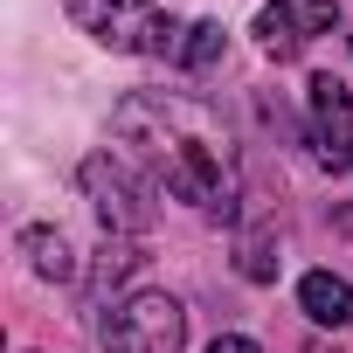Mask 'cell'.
<instances>
[{
  "label": "cell",
  "instance_id": "6da1fadb",
  "mask_svg": "<svg viewBox=\"0 0 353 353\" xmlns=\"http://www.w3.org/2000/svg\"><path fill=\"white\" fill-rule=\"evenodd\" d=\"M118 139L139 145V159L166 181L173 201L188 208H229L236 194V159H229V139L222 125L188 104V97H166V90H132L118 111H111Z\"/></svg>",
  "mask_w": 353,
  "mask_h": 353
},
{
  "label": "cell",
  "instance_id": "7a4b0ae2",
  "mask_svg": "<svg viewBox=\"0 0 353 353\" xmlns=\"http://www.w3.org/2000/svg\"><path fill=\"white\" fill-rule=\"evenodd\" d=\"M70 21L90 42L125 49V56H181V42H188V28L152 0H70Z\"/></svg>",
  "mask_w": 353,
  "mask_h": 353
},
{
  "label": "cell",
  "instance_id": "3957f363",
  "mask_svg": "<svg viewBox=\"0 0 353 353\" xmlns=\"http://www.w3.org/2000/svg\"><path fill=\"white\" fill-rule=\"evenodd\" d=\"M97 339H104V353H181L188 312L166 291H132L125 305H111L97 319Z\"/></svg>",
  "mask_w": 353,
  "mask_h": 353
},
{
  "label": "cell",
  "instance_id": "277c9868",
  "mask_svg": "<svg viewBox=\"0 0 353 353\" xmlns=\"http://www.w3.org/2000/svg\"><path fill=\"white\" fill-rule=\"evenodd\" d=\"M83 188H90L104 229H125V236H145V229H152V201L139 194V181H132L118 159H104V152L83 159Z\"/></svg>",
  "mask_w": 353,
  "mask_h": 353
},
{
  "label": "cell",
  "instance_id": "5b68a950",
  "mask_svg": "<svg viewBox=\"0 0 353 353\" xmlns=\"http://www.w3.org/2000/svg\"><path fill=\"white\" fill-rule=\"evenodd\" d=\"M339 21V8L332 0H270V8L256 14V42L270 49V56H298L312 35H325Z\"/></svg>",
  "mask_w": 353,
  "mask_h": 353
},
{
  "label": "cell",
  "instance_id": "8992f818",
  "mask_svg": "<svg viewBox=\"0 0 353 353\" xmlns=\"http://www.w3.org/2000/svg\"><path fill=\"white\" fill-rule=\"evenodd\" d=\"M312 145H319V166H332V173L353 166V104H346L339 77H312Z\"/></svg>",
  "mask_w": 353,
  "mask_h": 353
},
{
  "label": "cell",
  "instance_id": "52a82bcc",
  "mask_svg": "<svg viewBox=\"0 0 353 353\" xmlns=\"http://www.w3.org/2000/svg\"><path fill=\"white\" fill-rule=\"evenodd\" d=\"M298 305H305L319 325H353V284L332 277V270H312V277L298 284Z\"/></svg>",
  "mask_w": 353,
  "mask_h": 353
},
{
  "label": "cell",
  "instance_id": "ba28073f",
  "mask_svg": "<svg viewBox=\"0 0 353 353\" xmlns=\"http://www.w3.org/2000/svg\"><path fill=\"white\" fill-rule=\"evenodd\" d=\"M21 250H28V263H35L42 277H56V284H70V277H77V256H70L63 229H28V236H21Z\"/></svg>",
  "mask_w": 353,
  "mask_h": 353
},
{
  "label": "cell",
  "instance_id": "9c48e42d",
  "mask_svg": "<svg viewBox=\"0 0 353 353\" xmlns=\"http://www.w3.org/2000/svg\"><path fill=\"white\" fill-rule=\"evenodd\" d=\"M215 56H222V21H194L188 42H181V63H188V70H208Z\"/></svg>",
  "mask_w": 353,
  "mask_h": 353
},
{
  "label": "cell",
  "instance_id": "30bf717a",
  "mask_svg": "<svg viewBox=\"0 0 353 353\" xmlns=\"http://www.w3.org/2000/svg\"><path fill=\"white\" fill-rule=\"evenodd\" d=\"M243 277H277V256H270V243H263V236H250V243H243Z\"/></svg>",
  "mask_w": 353,
  "mask_h": 353
},
{
  "label": "cell",
  "instance_id": "8fae6325",
  "mask_svg": "<svg viewBox=\"0 0 353 353\" xmlns=\"http://www.w3.org/2000/svg\"><path fill=\"white\" fill-rule=\"evenodd\" d=\"M208 353H256V346H250V339H243V332H222V339H215V346H208Z\"/></svg>",
  "mask_w": 353,
  "mask_h": 353
}]
</instances>
